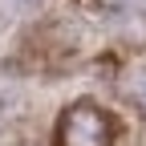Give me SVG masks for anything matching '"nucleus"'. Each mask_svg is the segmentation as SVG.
Returning a JSON list of instances; mask_svg holds the SVG:
<instances>
[{
  "mask_svg": "<svg viewBox=\"0 0 146 146\" xmlns=\"http://www.w3.org/2000/svg\"><path fill=\"white\" fill-rule=\"evenodd\" d=\"M65 146H110V118L94 106H73L61 122Z\"/></svg>",
  "mask_w": 146,
  "mask_h": 146,
  "instance_id": "f257e3e1",
  "label": "nucleus"
},
{
  "mask_svg": "<svg viewBox=\"0 0 146 146\" xmlns=\"http://www.w3.org/2000/svg\"><path fill=\"white\" fill-rule=\"evenodd\" d=\"M21 4H25V0H21Z\"/></svg>",
  "mask_w": 146,
  "mask_h": 146,
  "instance_id": "f03ea898",
  "label": "nucleus"
}]
</instances>
